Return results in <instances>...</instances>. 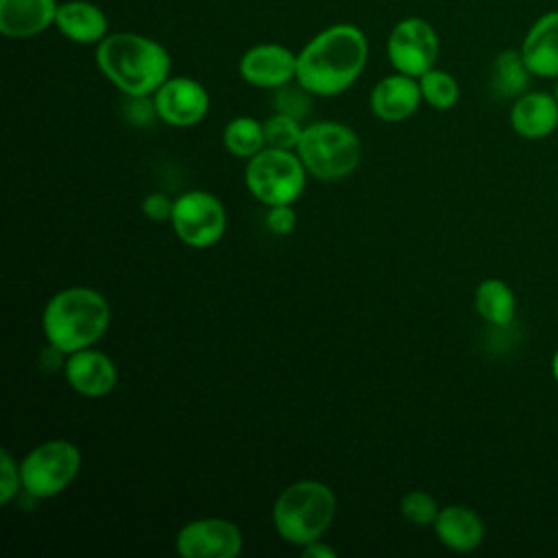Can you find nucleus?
I'll return each mask as SVG.
<instances>
[{"label": "nucleus", "instance_id": "17", "mask_svg": "<svg viewBox=\"0 0 558 558\" xmlns=\"http://www.w3.org/2000/svg\"><path fill=\"white\" fill-rule=\"evenodd\" d=\"M519 50L534 76L558 78V11L534 20Z\"/></svg>", "mask_w": 558, "mask_h": 558}, {"label": "nucleus", "instance_id": "12", "mask_svg": "<svg viewBox=\"0 0 558 558\" xmlns=\"http://www.w3.org/2000/svg\"><path fill=\"white\" fill-rule=\"evenodd\" d=\"M238 72L253 87L277 89L296 81V52L281 44H255L240 57Z\"/></svg>", "mask_w": 558, "mask_h": 558}, {"label": "nucleus", "instance_id": "31", "mask_svg": "<svg viewBox=\"0 0 558 558\" xmlns=\"http://www.w3.org/2000/svg\"><path fill=\"white\" fill-rule=\"evenodd\" d=\"M301 554L305 558H336V549L327 543H323L320 538L314 541V543H307L301 547Z\"/></svg>", "mask_w": 558, "mask_h": 558}, {"label": "nucleus", "instance_id": "7", "mask_svg": "<svg viewBox=\"0 0 558 558\" xmlns=\"http://www.w3.org/2000/svg\"><path fill=\"white\" fill-rule=\"evenodd\" d=\"M81 449L65 440L52 438L31 449L22 462V488L33 499H50L63 493L81 471Z\"/></svg>", "mask_w": 558, "mask_h": 558}, {"label": "nucleus", "instance_id": "18", "mask_svg": "<svg viewBox=\"0 0 558 558\" xmlns=\"http://www.w3.org/2000/svg\"><path fill=\"white\" fill-rule=\"evenodd\" d=\"M438 541L458 554H466L473 551L482 545L486 527L482 517L469 508V506H460V504H451L440 508L436 521L432 523Z\"/></svg>", "mask_w": 558, "mask_h": 558}, {"label": "nucleus", "instance_id": "15", "mask_svg": "<svg viewBox=\"0 0 558 558\" xmlns=\"http://www.w3.org/2000/svg\"><path fill=\"white\" fill-rule=\"evenodd\" d=\"M510 126L525 140H545L558 129V98L549 92L527 89L510 107Z\"/></svg>", "mask_w": 558, "mask_h": 558}, {"label": "nucleus", "instance_id": "5", "mask_svg": "<svg viewBox=\"0 0 558 558\" xmlns=\"http://www.w3.org/2000/svg\"><path fill=\"white\" fill-rule=\"evenodd\" d=\"M296 155L314 179L340 181L360 163V140L351 126L320 120L303 129Z\"/></svg>", "mask_w": 558, "mask_h": 558}, {"label": "nucleus", "instance_id": "20", "mask_svg": "<svg viewBox=\"0 0 558 558\" xmlns=\"http://www.w3.org/2000/svg\"><path fill=\"white\" fill-rule=\"evenodd\" d=\"M534 74L530 72L521 50H514V48H508V50H501L495 61H493V68H490V78H488V85H490V92L497 96V98H504V100H514L519 98L521 94L527 92L530 87V78Z\"/></svg>", "mask_w": 558, "mask_h": 558}, {"label": "nucleus", "instance_id": "1", "mask_svg": "<svg viewBox=\"0 0 558 558\" xmlns=\"http://www.w3.org/2000/svg\"><path fill=\"white\" fill-rule=\"evenodd\" d=\"M368 39L355 24H331L296 52V83L312 96L331 98L347 92L364 72Z\"/></svg>", "mask_w": 558, "mask_h": 558}, {"label": "nucleus", "instance_id": "21", "mask_svg": "<svg viewBox=\"0 0 558 558\" xmlns=\"http://www.w3.org/2000/svg\"><path fill=\"white\" fill-rule=\"evenodd\" d=\"M473 305L480 318L495 327L510 325L517 314L514 290L504 279H495V277L480 281L473 294Z\"/></svg>", "mask_w": 558, "mask_h": 558}, {"label": "nucleus", "instance_id": "14", "mask_svg": "<svg viewBox=\"0 0 558 558\" xmlns=\"http://www.w3.org/2000/svg\"><path fill=\"white\" fill-rule=\"evenodd\" d=\"M423 102L418 78L395 72L379 78L368 96V105L375 118L384 122H403L412 118Z\"/></svg>", "mask_w": 558, "mask_h": 558}, {"label": "nucleus", "instance_id": "24", "mask_svg": "<svg viewBox=\"0 0 558 558\" xmlns=\"http://www.w3.org/2000/svg\"><path fill=\"white\" fill-rule=\"evenodd\" d=\"M303 124L301 120L286 116V113H272L270 118L264 120V135H266V146L272 148H286V150H296L301 135H303Z\"/></svg>", "mask_w": 558, "mask_h": 558}, {"label": "nucleus", "instance_id": "32", "mask_svg": "<svg viewBox=\"0 0 558 558\" xmlns=\"http://www.w3.org/2000/svg\"><path fill=\"white\" fill-rule=\"evenodd\" d=\"M549 371H551V377H554V381H556V386H558V349H556V351H554V355H551Z\"/></svg>", "mask_w": 558, "mask_h": 558}, {"label": "nucleus", "instance_id": "26", "mask_svg": "<svg viewBox=\"0 0 558 558\" xmlns=\"http://www.w3.org/2000/svg\"><path fill=\"white\" fill-rule=\"evenodd\" d=\"M272 107L277 113H286L296 120H303L310 113L312 94L303 85L292 81L272 89Z\"/></svg>", "mask_w": 558, "mask_h": 558}, {"label": "nucleus", "instance_id": "11", "mask_svg": "<svg viewBox=\"0 0 558 558\" xmlns=\"http://www.w3.org/2000/svg\"><path fill=\"white\" fill-rule=\"evenodd\" d=\"M153 100L159 120L177 129L198 124L209 111V94L192 76H168L153 94Z\"/></svg>", "mask_w": 558, "mask_h": 558}, {"label": "nucleus", "instance_id": "27", "mask_svg": "<svg viewBox=\"0 0 558 558\" xmlns=\"http://www.w3.org/2000/svg\"><path fill=\"white\" fill-rule=\"evenodd\" d=\"M24 490L22 488V473H20V464L17 460L11 456V451L2 449L0 451V504L9 506L13 497H17V493Z\"/></svg>", "mask_w": 558, "mask_h": 558}, {"label": "nucleus", "instance_id": "6", "mask_svg": "<svg viewBox=\"0 0 558 558\" xmlns=\"http://www.w3.org/2000/svg\"><path fill=\"white\" fill-rule=\"evenodd\" d=\"M305 181L307 170L296 150L266 146L246 159V190L266 207L296 203L305 190Z\"/></svg>", "mask_w": 558, "mask_h": 558}, {"label": "nucleus", "instance_id": "28", "mask_svg": "<svg viewBox=\"0 0 558 558\" xmlns=\"http://www.w3.org/2000/svg\"><path fill=\"white\" fill-rule=\"evenodd\" d=\"M266 227L275 235H288L296 227V211L292 205H275L266 211Z\"/></svg>", "mask_w": 558, "mask_h": 558}, {"label": "nucleus", "instance_id": "10", "mask_svg": "<svg viewBox=\"0 0 558 558\" xmlns=\"http://www.w3.org/2000/svg\"><path fill=\"white\" fill-rule=\"evenodd\" d=\"M244 545L240 527L220 517H203L187 521L174 538V547L183 558H235Z\"/></svg>", "mask_w": 558, "mask_h": 558}, {"label": "nucleus", "instance_id": "16", "mask_svg": "<svg viewBox=\"0 0 558 558\" xmlns=\"http://www.w3.org/2000/svg\"><path fill=\"white\" fill-rule=\"evenodd\" d=\"M57 0H0V33L9 39H28L54 26Z\"/></svg>", "mask_w": 558, "mask_h": 558}, {"label": "nucleus", "instance_id": "23", "mask_svg": "<svg viewBox=\"0 0 558 558\" xmlns=\"http://www.w3.org/2000/svg\"><path fill=\"white\" fill-rule=\"evenodd\" d=\"M418 87L423 102H427L432 109L447 111L458 105L460 100V85L453 74L432 68L425 74L418 76Z\"/></svg>", "mask_w": 558, "mask_h": 558}, {"label": "nucleus", "instance_id": "33", "mask_svg": "<svg viewBox=\"0 0 558 558\" xmlns=\"http://www.w3.org/2000/svg\"><path fill=\"white\" fill-rule=\"evenodd\" d=\"M554 94H556V98H558V78H556V89H554Z\"/></svg>", "mask_w": 558, "mask_h": 558}, {"label": "nucleus", "instance_id": "30", "mask_svg": "<svg viewBox=\"0 0 558 558\" xmlns=\"http://www.w3.org/2000/svg\"><path fill=\"white\" fill-rule=\"evenodd\" d=\"M172 207H174V201L161 192H150L144 196L142 201V214L153 220V222H163V220H170L172 216Z\"/></svg>", "mask_w": 558, "mask_h": 558}, {"label": "nucleus", "instance_id": "8", "mask_svg": "<svg viewBox=\"0 0 558 558\" xmlns=\"http://www.w3.org/2000/svg\"><path fill=\"white\" fill-rule=\"evenodd\" d=\"M170 225L183 244L209 248L218 244L227 231V209L211 192L190 190L174 198Z\"/></svg>", "mask_w": 558, "mask_h": 558}, {"label": "nucleus", "instance_id": "19", "mask_svg": "<svg viewBox=\"0 0 558 558\" xmlns=\"http://www.w3.org/2000/svg\"><path fill=\"white\" fill-rule=\"evenodd\" d=\"M54 26L65 39L83 46L100 44L109 35V20L105 11L89 0L59 2Z\"/></svg>", "mask_w": 558, "mask_h": 558}, {"label": "nucleus", "instance_id": "22", "mask_svg": "<svg viewBox=\"0 0 558 558\" xmlns=\"http://www.w3.org/2000/svg\"><path fill=\"white\" fill-rule=\"evenodd\" d=\"M222 144L233 157L251 159L266 148L264 122L253 116H235L222 129Z\"/></svg>", "mask_w": 558, "mask_h": 558}, {"label": "nucleus", "instance_id": "2", "mask_svg": "<svg viewBox=\"0 0 558 558\" xmlns=\"http://www.w3.org/2000/svg\"><path fill=\"white\" fill-rule=\"evenodd\" d=\"M100 74L124 96H153L170 76V52L140 33H111L96 44Z\"/></svg>", "mask_w": 558, "mask_h": 558}, {"label": "nucleus", "instance_id": "29", "mask_svg": "<svg viewBox=\"0 0 558 558\" xmlns=\"http://www.w3.org/2000/svg\"><path fill=\"white\" fill-rule=\"evenodd\" d=\"M124 113L133 124H148L153 118H159L153 96H126Z\"/></svg>", "mask_w": 558, "mask_h": 558}, {"label": "nucleus", "instance_id": "25", "mask_svg": "<svg viewBox=\"0 0 558 558\" xmlns=\"http://www.w3.org/2000/svg\"><path fill=\"white\" fill-rule=\"evenodd\" d=\"M401 517L412 525H432L440 512V506L434 495L425 490H410L399 501Z\"/></svg>", "mask_w": 558, "mask_h": 558}, {"label": "nucleus", "instance_id": "13", "mask_svg": "<svg viewBox=\"0 0 558 558\" xmlns=\"http://www.w3.org/2000/svg\"><path fill=\"white\" fill-rule=\"evenodd\" d=\"M63 377L74 392L89 399H98L116 388L118 368L107 353L87 347L65 357Z\"/></svg>", "mask_w": 558, "mask_h": 558}, {"label": "nucleus", "instance_id": "3", "mask_svg": "<svg viewBox=\"0 0 558 558\" xmlns=\"http://www.w3.org/2000/svg\"><path fill=\"white\" fill-rule=\"evenodd\" d=\"M111 307L102 292L87 286H72L54 292L41 314L46 342L74 353L96 344L109 329Z\"/></svg>", "mask_w": 558, "mask_h": 558}, {"label": "nucleus", "instance_id": "4", "mask_svg": "<svg viewBox=\"0 0 558 558\" xmlns=\"http://www.w3.org/2000/svg\"><path fill=\"white\" fill-rule=\"evenodd\" d=\"M275 532L290 545L303 547L323 538L336 517V493L318 480L288 484L272 504Z\"/></svg>", "mask_w": 558, "mask_h": 558}, {"label": "nucleus", "instance_id": "9", "mask_svg": "<svg viewBox=\"0 0 558 558\" xmlns=\"http://www.w3.org/2000/svg\"><path fill=\"white\" fill-rule=\"evenodd\" d=\"M438 33L423 17L399 20L386 41V54L390 65L408 76L418 78L427 70L436 68L438 59Z\"/></svg>", "mask_w": 558, "mask_h": 558}]
</instances>
